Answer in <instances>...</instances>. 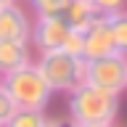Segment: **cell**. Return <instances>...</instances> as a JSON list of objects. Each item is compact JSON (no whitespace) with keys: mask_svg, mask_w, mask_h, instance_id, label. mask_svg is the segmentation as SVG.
<instances>
[{"mask_svg":"<svg viewBox=\"0 0 127 127\" xmlns=\"http://www.w3.org/2000/svg\"><path fill=\"white\" fill-rule=\"evenodd\" d=\"M87 127H103V125H87Z\"/></svg>","mask_w":127,"mask_h":127,"instance_id":"ac0fdd59","label":"cell"},{"mask_svg":"<svg viewBox=\"0 0 127 127\" xmlns=\"http://www.w3.org/2000/svg\"><path fill=\"white\" fill-rule=\"evenodd\" d=\"M125 93H127V87H125Z\"/></svg>","mask_w":127,"mask_h":127,"instance_id":"d6986e66","label":"cell"},{"mask_svg":"<svg viewBox=\"0 0 127 127\" xmlns=\"http://www.w3.org/2000/svg\"><path fill=\"white\" fill-rule=\"evenodd\" d=\"M101 13H117V11H127V0H93Z\"/></svg>","mask_w":127,"mask_h":127,"instance_id":"9a60e30c","label":"cell"},{"mask_svg":"<svg viewBox=\"0 0 127 127\" xmlns=\"http://www.w3.org/2000/svg\"><path fill=\"white\" fill-rule=\"evenodd\" d=\"M32 16H58L64 8V0H24Z\"/></svg>","mask_w":127,"mask_h":127,"instance_id":"7c38bea8","label":"cell"},{"mask_svg":"<svg viewBox=\"0 0 127 127\" xmlns=\"http://www.w3.org/2000/svg\"><path fill=\"white\" fill-rule=\"evenodd\" d=\"M61 50H66V53L82 58V32H74V29H71L69 37L64 40V48H61Z\"/></svg>","mask_w":127,"mask_h":127,"instance_id":"5bb4252c","label":"cell"},{"mask_svg":"<svg viewBox=\"0 0 127 127\" xmlns=\"http://www.w3.org/2000/svg\"><path fill=\"white\" fill-rule=\"evenodd\" d=\"M29 11L19 3L0 5V42H27L29 45V32H32Z\"/></svg>","mask_w":127,"mask_h":127,"instance_id":"8992f818","label":"cell"},{"mask_svg":"<svg viewBox=\"0 0 127 127\" xmlns=\"http://www.w3.org/2000/svg\"><path fill=\"white\" fill-rule=\"evenodd\" d=\"M0 85L8 90L11 101L16 103V109H32V111H45L53 90L48 87L42 74L37 71L34 64H27L16 71H8L0 77Z\"/></svg>","mask_w":127,"mask_h":127,"instance_id":"7a4b0ae2","label":"cell"},{"mask_svg":"<svg viewBox=\"0 0 127 127\" xmlns=\"http://www.w3.org/2000/svg\"><path fill=\"white\" fill-rule=\"evenodd\" d=\"M109 19V29L114 37V48L117 53L127 56V11H117V13H106Z\"/></svg>","mask_w":127,"mask_h":127,"instance_id":"8fae6325","label":"cell"},{"mask_svg":"<svg viewBox=\"0 0 127 127\" xmlns=\"http://www.w3.org/2000/svg\"><path fill=\"white\" fill-rule=\"evenodd\" d=\"M85 82L93 87H101L106 93L122 95L127 87V56L109 53L93 61H85Z\"/></svg>","mask_w":127,"mask_h":127,"instance_id":"277c9868","label":"cell"},{"mask_svg":"<svg viewBox=\"0 0 127 127\" xmlns=\"http://www.w3.org/2000/svg\"><path fill=\"white\" fill-rule=\"evenodd\" d=\"M0 127H3V125H0Z\"/></svg>","mask_w":127,"mask_h":127,"instance_id":"ffe728a7","label":"cell"},{"mask_svg":"<svg viewBox=\"0 0 127 127\" xmlns=\"http://www.w3.org/2000/svg\"><path fill=\"white\" fill-rule=\"evenodd\" d=\"M8 3H19V0H0V5H8Z\"/></svg>","mask_w":127,"mask_h":127,"instance_id":"e0dca14e","label":"cell"},{"mask_svg":"<svg viewBox=\"0 0 127 127\" xmlns=\"http://www.w3.org/2000/svg\"><path fill=\"white\" fill-rule=\"evenodd\" d=\"M32 48L27 42H0V77L32 64Z\"/></svg>","mask_w":127,"mask_h":127,"instance_id":"9c48e42d","label":"cell"},{"mask_svg":"<svg viewBox=\"0 0 127 127\" xmlns=\"http://www.w3.org/2000/svg\"><path fill=\"white\" fill-rule=\"evenodd\" d=\"M69 32L71 29L64 24L61 16H34L32 19V32H29V48L34 53L61 50Z\"/></svg>","mask_w":127,"mask_h":127,"instance_id":"5b68a950","label":"cell"},{"mask_svg":"<svg viewBox=\"0 0 127 127\" xmlns=\"http://www.w3.org/2000/svg\"><path fill=\"white\" fill-rule=\"evenodd\" d=\"M48 127H79L71 117H58V119H48Z\"/></svg>","mask_w":127,"mask_h":127,"instance_id":"2e32d148","label":"cell"},{"mask_svg":"<svg viewBox=\"0 0 127 127\" xmlns=\"http://www.w3.org/2000/svg\"><path fill=\"white\" fill-rule=\"evenodd\" d=\"M58 16L64 19V24H66L69 29L85 32L87 27L101 16V11H98V5H95L93 0H64V8H61Z\"/></svg>","mask_w":127,"mask_h":127,"instance_id":"ba28073f","label":"cell"},{"mask_svg":"<svg viewBox=\"0 0 127 127\" xmlns=\"http://www.w3.org/2000/svg\"><path fill=\"white\" fill-rule=\"evenodd\" d=\"M13 111H16V103L11 101L8 90L0 85V125H5L8 119H11V114H13Z\"/></svg>","mask_w":127,"mask_h":127,"instance_id":"4fadbf2b","label":"cell"},{"mask_svg":"<svg viewBox=\"0 0 127 127\" xmlns=\"http://www.w3.org/2000/svg\"><path fill=\"white\" fill-rule=\"evenodd\" d=\"M109 53H117V48H114V37L109 29V19H106V13H101L82 32V58L93 61V58H101Z\"/></svg>","mask_w":127,"mask_h":127,"instance_id":"52a82bcc","label":"cell"},{"mask_svg":"<svg viewBox=\"0 0 127 127\" xmlns=\"http://www.w3.org/2000/svg\"><path fill=\"white\" fill-rule=\"evenodd\" d=\"M66 109H69L66 117H71L79 127H87V125L114 127V119L119 114V95L82 82L79 87H74L69 93V106Z\"/></svg>","mask_w":127,"mask_h":127,"instance_id":"6da1fadb","label":"cell"},{"mask_svg":"<svg viewBox=\"0 0 127 127\" xmlns=\"http://www.w3.org/2000/svg\"><path fill=\"white\" fill-rule=\"evenodd\" d=\"M48 114L45 111H32V109H16L3 127H48Z\"/></svg>","mask_w":127,"mask_h":127,"instance_id":"30bf717a","label":"cell"},{"mask_svg":"<svg viewBox=\"0 0 127 127\" xmlns=\"http://www.w3.org/2000/svg\"><path fill=\"white\" fill-rule=\"evenodd\" d=\"M34 66L48 82V87L53 93H66L69 95L74 87L85 82V58L71 56L66 50H48V53H37Z\"/></svg>","mask_w":127,"mask_h":127,"instance_id":"3957f363","label":"cell"}]
</instances>
